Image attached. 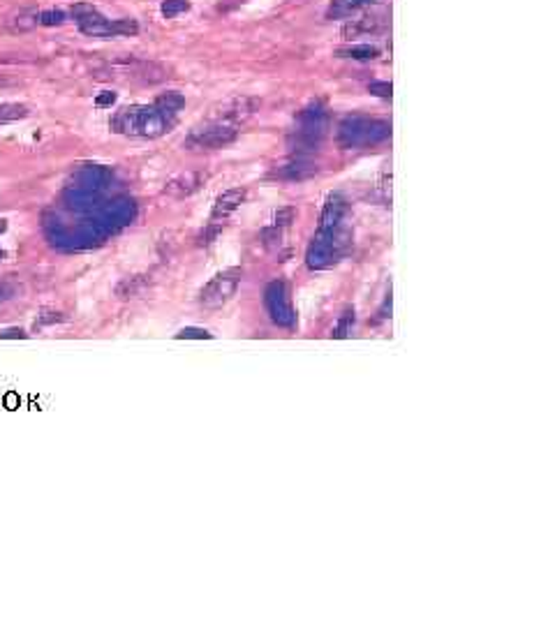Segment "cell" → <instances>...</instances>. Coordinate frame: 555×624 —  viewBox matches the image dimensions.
<instances>
[{
	"instance_id": "obj_2",
	"label": "cell",
	"mask_w": 555,
	"mask_h": 624,
	"mask_svg": "<svg viewBox=\"0 0 555 624\" xmlns=\"http://www.w3.org/2000/svg\"><path fill=\"white\" fill-rule=\"evenodd\" d=\"M72 14L79 30L88 37H126V35H137L139 32L137 21L106 19L104 14H100L90 5H77Z\"/></svg>"
},
{
	"instance_id": "obj_13",
	"label": "cell",
	"mask_w": 555,
	"mask_h": 624,
	"mask_svg": "<svg viewBox=\"0 0 555 624\" xmlns=\"http://www.w3.org/2000/svg\"><path fill=\"white\" fill-rule=\"evenodd\" d=\"M155 106L164 114H176L181 106H183V97H181L176 90H171V93H164L155 99Z\"/></svg>"
},
{
	"instance_id": "obj_15",
	"label": "cell",
	"mask_w": 555,
	"mask_h": 624,
	"mask_svg": "<svg viewBox=\"0 0 555 624\" xmlns=\"http://www.w3.org/2000/svg\"><path fill=\"white\" fill-rule=\"evenodd\" d=\"M37 23H39V14L37 12H23L19 16H14V21L10 23V26L14 30H30V28H35Z\"/></svg>"
},
{
	"instance_id": "obj_22",
	"label": "cell",
	"mask_w": 555,
	"mask_h": 624,
	"mask_svg": "<svg viewBox=\"0 0 555 624\" xmlns=\"http://www.w3.org/2000/svg\"><path fill=\"white\" fill-rule=\"evenodd\" d=\"M0 338H26V333H23L21 329H7L0 333Z\"/></svg>"
},
{
	"instance_id": "obj_7",
	"label": "cell",
	"mask_w": 555,
	"mask_h": 624,
	"mask_svg": "<svg viewBox=\"0 0 555 624\" xmlns=\"http://www.w3.org/2000/svg\"><path fill=\"white\" fill-rule=\"evenodd\" d=\"M379 28V19L377 16H363V19H352L350 23L343 26V37L345 39H354L361 35H368V32H375Z\"/></svg>"
},
{
	"instance_id": "obj_5",
	"label": "cell",
	"mask_w": 555,
	"mask_h": 624,
	"mask_svg": "<svg viewBox=\"0 0 555 624\" xmlns=\"http://www.w3.org/2000/svg\"><path fill=\"white\" fill-rule=\"evenodd\" d=\"M245 199V190L236 188V190H227V192H222L218 197V202H215L213 206V218L220 220V218H227L229 213H234L238 206L243 204Z\"/></svg>"
},
{
	"instance_id": "obj_21",
	"label": "cell",
	"mask_w": 555,
	"mask_h": 624,
	"mask_svg": "<svg viewBox=\"0 0 555 624\" xmlns=\"http://www.w3.org/2000/svg\"><path fill=\"white\" fill-rule=\"evenodd\" d=\"M95 102H97V106H109V104L116 102V95H114V93H104V95L97 97Z\"/></svg>"
},
{
	"instance_id": "obj_10",
	"label": "cell",
	"mask_w": 555,
	"mask_h": 624,
	"mask_svg": "<svg viewBox=\"0 0 555 624\" xmlns=\"http://www.w3.org/2000/svg\"><path fill=\"white\" fill-rule=\"evenodd\" d=\"M343 213H345V202L341 197H331L327 208H324V215H322V231L334 229L336 224L341 222Z\"/></svg>"
},
{
	"instance_id": "obj_3",
	"label": "cell",
	"mask_w": 555,
	"mask_h": 624,
	"mask_svg": "<svg viewBox=\"0 0 555 624\" xmlns=\"http://www.w3.org/2000/svg\"><path fill=\"white\" fill-rule=\"evenodd\" d=\"M238 282H241V271H238V269H229V271L218 273V276H215L209 285L202 289V296H200L202 305L204 307L225 305L229 298L236 294Z\"/></svg>"
},
{
	"instance_id": "obj_11",
	"label": "cell",
	"mask_w": 555,
	"mask_h": 624,
	"mask_svg": "<svg viewBox=\"0 0 555 624\" xmlns=\"http://www.w3.org/2000/svg\"><path fill=\"white\" fill-rule=\"evenodd\" d=\"M26 116H28V106L26 104H16V102L0 104V125L21 121V118H26Z\"/></svg>"
},
{
	"instance_id": "obj_14",
	"label": "cell",
	"mask_w": 555,
	"mask_h": 624,
	"mask_svg": "<svg viewBox=\"0 0 555 624\" xmlns=\"http://www.w3.org/2000/svg\"><path fill=\"white\" fill-rule=\"evenodd\" d=\"M190 10L188 0H164L162 3V16L164 19H176L178 14H183Z\"/></svg>"
},
{
	"instance_id": "obj_17",
	"label": "cell",
	"mask_w": 555,
	"mask_h": 624,
	"mask_svg": "<svg viewBox=\"0 0 555 624\" xmlns=\"http://www.w3.org/2000/svg\"><path fill=\"white\" fill-rule=\"evenodd\" d=\"M65 21V14L63 12H42L39 14V26H61V23Z\"/></svg>"
},
{
	"instance_id": "obj_9",
	"label": "cell",
	"mask_w": 555,
	"mask_h": 624,
	"mask_svg": "<svg viewBox=\"0 0 555 624\" xmlns=\"http://www.w3.org/2000/svg\"><path fill=\"white\" fill-rule=\"evenodd\" d=\"M200 181H202V176H197V173H185V176H178V178L169 181L167 188H164V192L176 195V197L190 195V192H195V190L200 188Z\"/></svg>"
},
{
	"instance_id": "obj_23",
	"label": "cell",
	"mask_w": 555,
	"mask_h": 624,
	"mask_svg": "<svg viewBox=\"0 0 555 624\" xmlns=\"http://www.w3.org/2000/svg\"><path fill=\"white\" fill-rule=\"evenodd\" d=\"M5 229H7V220L0 218V234H5Z\"/></svg>"
},
{
	"instance_id": "obj_16",
	"label": "cell",
	"mask_w": 555,
	"mask_h": 624,
	"mask_svg": "<svg viewBox=\"0 0 555 624\" xmlns=\"http://www.w3.org/2000/svg\"><path fill=\"white\" fill-rule=\"evenodd\" d=\"M315 171H317V166H312V164H289L283 169V176L285 178H308Z\"/></svg>"
},
{
	"instance_id": "obj_20",
	"label": "cell",
	"mask_w": 555,
	"mask_h": 624,
	"mask_svg": "<svg viewBox=\"0 0 555 624\" xmlns=\"http://www.w3.org/2000/svg\"><path fill=\"white\" fill-rule=\"evenodd\" d=\"M178 338H211V333H206L202 329H183L178 333Z\"/></svg>"
},
{
	"instance_id": "obj_18",
	"label": "cell",
	"mask_w": 555,
	"mask_h": 624,
	"mask_svg": "<svg viewBox=\"0 0 555 624\" xmlns=\"http://www.w3.org/2000/svg\"><path fill=\"white\" fill-rule=\"evenodd\" d=\"M368 90H370V93L379 95V97H391V83H389V81H375V83H370Z\"/></svg>"
},
{
	"instance_id": "obj_24",
	"label": "cell",
	"mask_w": 555,
	"mask_h": 624,
	"mask_svg": "<svg viewBox=\"0 0 555 624\" xmlns=\"http://www.w3.org/2000/svg\"><path fill=\"white\" fill-rule=\"evenodd\" d=\"M3 257H5V252H3V250H0V259H3Z\"/></svg>"
},
{
	"instance_id": "obj_12",
	"label": "cell",
	"mask_w": 555,
	"mask_h": 624,
	"mask_svg": "<svg viewBox=\"0 0 555 624\" xmlns=\"http://www.w3.org/2000/svg\"><path fill=\"white\" fill-rule=\"evenodd\" d=\"M338 56L343 58H354V61H372V58L379 56V49L363 44V47H350V49H341Z\"/></svg>"
},
{
	"instance_id": "obj_25",
	"label": "cell",
	"mask_w": 555,
	"mask_h": 624,
	"mask_svg": "<svg viewBox=\"0 0 555 624\" xmlns=\"http://www.w3.org/2000/svg\"><path fill=\"white\" fill-rule=\"evenodd\" d=\"M370 3H375V0H370Z\"/></svg>"
},
{
	"instance_id": "obj_8",
	"label": "cell",
	"mask_w": 555,
	"mask_h": 624,
	"mask_svg": "<svg viewBox=\"0 0 555 624\" xmlns=\"http://www.w3.org/2000/svg\"><path fill=\"white\" fill-rule=\"evenodd\" d=\"M257 109V102L255 99H234L231 104H225V109H222L220 114V121H241V118H248L252 111Z\"/></svg>"
},
{
	"instance_id": "obj_19",
	"label": "cell",
	"mask_w": 555,
	"mask_h": 624,
	"mask_svg": "<svg viewBox=\"0 0 555 624\" xmlns=\"http://www.w3.org/2000/svg\"><path fill=\"white\" fill-rule=\"evenodd\" d=\"M294 218V211L292 208H283V211L276 213V227H283V224H289Z\"/></svg>"
},
{
	"instance_id": "obj_4",
	"label": "cell",
	"mask_w": 555,
	"mask_h": 624,
	"mask_svg": "<svg viewBox=\"0 0 555 624\" xmlns=\"http://www.w3.org/2000/svg\"><path fill=\"white\" fill-rule=\"evenodd\" d=\"M236 128L229 123H213L206 125V128L195 130L193 135L188 137V148H195V151H213V148H222L231 144L236 139Z\"/></svg>"
},
{
	"instance_id": "obj_1",
	"label": "cell",
	"mask_w": 555,
	"mask_h": 624,
	"mask_svg": "<svg viewBox=\"0 0 555 624\" xmlns=\"http://www.w3.org/2000/svg\"><path fill=\"white\" fill-rule=\"evenodd\" d=\"M171 114L160 111L157 106H126L116 114L114 130L123 135H139V137H160L164 130H169Z\"/></svg>"
},
{
	"instance_id": "obj_6",
	"label": "cell",
	"mask_w": 555,
	"mask_h": 624,
	"mask_svg": "<svg viewBox=\"0 0 555 624\" xmlns=\"http://www.w3.org/2000/svg\"><path fill=\"white\" fill-rule=\"evenodd\" d=\"M366 5H370V0H331L327 16L329 19H347V16L363 10Z\"/></svg>"
}]
</instances>
